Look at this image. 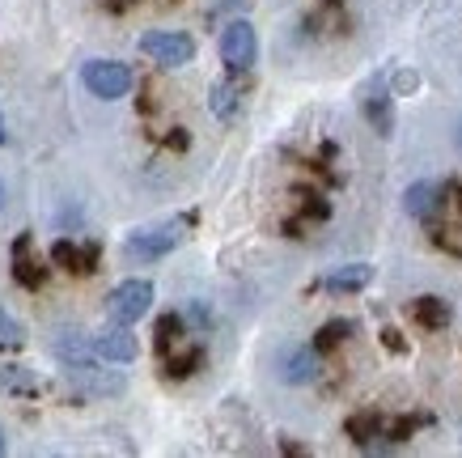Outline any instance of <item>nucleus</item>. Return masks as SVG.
I'll list each match as a JSON object with an SVG mask.
<instances>
[{
    "label": "nucleus",
    "mask_w": 462,
    "mask_h": 458,
    "mask_svg": "<svg viewBox=\"0 0 462 458\" xmlns=\"http://www.w3.org/2000/svg\"><path fill=\"white\" fill-rule=\"evenodd\" d=\"M153 310V285L149 280H124V285H115L111 297H106V314L115 322H141L144 314Z\"/></svg>",
    "instance_id": "nucleus-1"
},
{
    "label": "nucleus",
    "mask_w": 462,
    "mask_h": 458,
    "mask_svg": "<svg viewBox=\"0 0 462 458\" xmlns=\"http://www.w3.org/2000/svg\"><path fill=\"white\" fill-rule=\"evenodd\" d=\"M81 81H85V89H89L94 98L115 102V98H124L127 89H132V69L119 64V60H85Z\"/></svg>",
    "instance_id": "nucleus-2"
},
{
    "label": "nucleus",
    "mask_w": 462,
    "mask_h": 458,
    "mask_svg": "<svg viewBox=\"0 0 462 458\" xmlns=\"http://www.w3.org/2000/svg\"><path fill=\"white\" fill-rule=\"evenodd\" d=\"M141 51L149 60H157V64H166V69H182L196 56V42L187 39L182 30H149V34H141Z\"/></svg>",
    "instance_id": "nucleus-3"
},
{
    "label": "nucleus",
    "mask_w": 462,
    "mask_h": 458,
    "mask_svg": "<svg viewBox=\"0 0 462 458\" xmlns=\"http://www.w3.org/2000/svg\"><path fill=\"white\" fill-rule=\"evenodd\" d=\"M221 60L229 64V72H246L259 60V34H254L251 22H229L221 30Z\"/></svg>",
    "instance_id": "nucleus-4"
},
{
    "label": "nucleus",
    "mask_w": 462,
    "mask_h": 458,
    "mask_svg": "<svg viewBox=\"0 0 462 458\" xmlns=\"http://www.w3.org/2000/svg\"><path fill=\"white\" fill-rule=\"evenodd\" d=\"M182 242V221H166V225H153V229H141V234L127 238V259H141V264H149V259H162V255H170V250Z\"/></svg>",
    "instance_id": "nucleus-5"
},
{
    "label": "nucleus",
    "mask_w": 462,
    "mask_h": 458,
    "mask_svg": "<svg viewBox=\"0 0 462 458\" xmlns=\"http://www.w3.org/2000/svg\"><path fill=\"white\" fill-rule=\"evenodd\" d=\"M64 378H69L77 390L85 395H124V374H115V369H98V365L81 357V361H64Z\"/></svg>",
    "instance_id": "nucleus-6"
},
{
    "label": "nucleus",
    "mask_w": 462,
    "mask_h": 458,
    "mask_svg": "<svg viewBox=\"0 0 462 458\" xmlns=\"http://www.w3.org/2000/svg\"><path fill=\"white\" fill-rule=\"evenodd\" d=\"M94 357H102V361H132L136 352H141V344H136V335L127 332V322H115V327H102L94 340Z\"/></svg>",
    "instance_id": "nucleus-7"
},
{
    "label": "nucleus",
    "mask_w": 462,
    "mask_h": 458,
    "mask_svg": "<svg viewBox=\"0 0 462 458\" xmlns=\"http://www.w3.org/2000/svg\"><path fill=\"white\" fill-rule=\"evenodd\" d=\"M319 348H284L281 352V378L284 382H293V387H301V382H314L319 378Z\"/></svg>",
    "instance_id": "nucleus-8"
},
{
    "label": "nucleus",
    "mask_w": 462,
    "mask_h": 458,
    "mask_svg": "<svg viewBox=\"0 0 462 458\" xmlns=\"http://www.w3.org/2000/svg\"><path fill=\"white\" fill-rule=\"evenodd\" d=\"M51 259H56L64 272L89 276V272L98 267V247H77V242H69V238H60L56 247H51Z\"/></svg>",
    "instance_id": "nucleus-9"
},
{
    "label": "nucleus",
    "mask_w": 462,
    "mask_h": 458,
    "mask_svg": "<svg viewBox=\"0 0 462 458\" xmlns=\"http://www.w3.org/2000/svg\"><path fill=\"white\" fill-rule=\"evenodd\" d=\"M403 209L407 217H420V221L437 217L441 212V182H411L403 195Z\"/></svg>",
    "instance_id": "nucleus-10"
},
{
    "label": "nucleus",
    "mask_w": 462,
    "mask_h": 458,
    "mask_svg": "<svg viewBox=\"0 0 462 458\" xmlns=\"http://www.w3.org/2000/svg\"><path fill=\"white\" fill-rule=\"evenodd\" d=\"M361 107H365V119L378 127L382 136L391 132V124H394V115H391V94H386V85L382 81H374L369 89H365V98H361Z\"/></svg>",
    "instance_id": "nucleus-11"
},
{
    "label": "nucleus",
    "mask_w": 462,
    "mask_h": 458,
    "mask_svg": "<svg viewBox=\"0 0 462 458\" xmlns=\"http://www.w3.org/2000/svg\"><path fill=\"white\" fill-rule=\"evenodd\" d=\"M14 280L22 289H39L42 285V267H39V259L30 255V234H22L14 242Z\"/></svg>",
    "instance_id": "nucleus-12"
},
{
    "label": "nucleus",
    "mask_w": 462,
    "mask_h": 458,
    "mask_svg": "<svg viewBox=\"0 0 462 458\" xmlns=\"http://www.w3.org/2000/svg\"><path fill=\"white\" fill-rule=\"evenodd\" d=\"M374 280V267L369 264H344V267H336L331 276L322 280V289H331V293H356V289H365Z\"/></svg>",
    "instance_id": "nucleus-13"
},
{
    "label": "nucleus",
    "mask_w": 462,
    "mask_h": 458,
    "mask_svg": "<svg viewBox=\"0 0 462 458\" xmlns=\"http://www.w3.org/2000/svg\"><path fill=\"white\" fill-rule=\"evenodd\" d=\"M411 319L420 322L424 332H441V327H449V302H441V297H416L411 302Z\"/></svg>",
    "instance_id": "nucleus-14"
},
{
    "label": "nucleus",
    "mask_w": 462,
    "mask_h": 458,
    "mask_svg": "<svg viewBox=\"0 0 462 458\" xmlns=\"http://www.w3.org/2000/svg\"><path fill=\"white\" fill-rule=\"evenodd\" d=\"M242 107V94H238V85L234 81H217L212 85V94H208V111L217 115V119H234Z\"/></svg>",
    "instance_id": "nucleus-15"
},
{
    "label": "nucleus",
    "mask_w": 462,
    "mask_h": 458,
    "mask_svg": "<svg viewBox=\"0 0 462 458\" xmlns=\"http://www.w3.org/2000/svg\"><path fill=\"white\" fill-rule=\"evenodd\" d=\"M382 433H386V420H382L378 412H361V416L348 420V437L361 445H369L374 437H382Z\"/></svg>",
    "instance_id": "nucleus-16"
},
{
    "label": "nucleus",
    "mask_w": 462,
    "mask_h": 458,
    "mask_svg": "<svg viewBox=\"0 0 462 458\" xmlns=\"http://www.w3.org/2000/svg\"><path fill=\"white\" fill-rule=\"evenodd\" d=\"M352 332H356V322H348V319H331L327 327H319V335H314V348H319V352H331V348H339Z\"/></svg>",
    "instance_id": "nucleus-17"
},
{
    "label": "nucleus",
    "mask_w": 462,
    "mask_h": 458,
    "mask_svg": "<svg viewBox=\"0 0 462 458\" xmlns=\"http://www.w3.org/2000/svg\"><path fill=\"white\" fill-rule=\"evenodd\" d=\"M204 361V348H179L174 357L166 361V369H170V378H187V374H196V365Z\"/></svg>",
    "instance_id": "nucleus-18"
},
{
    "label": "nucleus",
    "mask_w": 462,
    "mask_h": 458,
    "mask_svg": "<svg viewBox=\"0 0 462 458\" xmlns=\"http://www.w3.org/2000/svg\"><path fill=\"white\" fill-rule=\"evenodd\" d=\"M22 344H26V327H22L14 314L0 310V348H22Z\"/></svg>",
    "instance_id": "nucleus-19"
},
{
    "label": "nucleus",
    "mask_w": 462,
    "mask_h": 458,
    "mask_svg": "<svg viewBox=\"0 0 462 458\" xmlns=\"http://www.w3.org/2000/svg\"><path fill=\"white\" fill-rule=\"evenodd\" d=\"M179 335H182L179 314H162V319H157V348H162V352H170V344H179Z\"/></svg>",
    "instance_id": "nucleus-20"
},
{
    "label": "nucleus",
    "mask_w": 462,
    "mask_h": 458,
    "mask_svg": "<svg viewBox=\"0 0 462 458\" xmlns=\"http://www.w3.org/2000/svg\"><path fill=\"white\" fill-rule=\"evenodd\" d=\"M254 0H217V9H212V17H225V14H246Z\"/></svg>",
    "instance_id": "nucleus-21"
},
{
    "label": "nucleus",
    "mask_w": 462,
    "mask_h": 458,
    "mask_svg": "<svg viewBox=\"0 0 462 458\" xmlns=\"http://www.w3.org/2000/svg\"><path fill=\"white\" fill-rule=\"evenodd\" d=\"M382 344L391 348V352H403V340H399V332H382Z\"/></svg>",
    "instance_id": "nucleus-22"
},
{
    "label": "nucleus",
    "mask_w": 462,
    "mask_h": 458,
    "mask_svg": "<svg viewBox=\"0 0 462 458\" xmlns=\"http://www.w3.org/2000/svg\"><path fill=\"white\" fill-rule=\"evenodd\" d=\"M5 140H9V132H5V119H0V145H5Z\"/></svg>",
    "instance_id": "nucleus-23"
},
{
    "label": "nucleus",
    "mask_w": 462,
    "mask_h": 458,
    "mask_svg": "<svg viewBox=\"0 0 462 458\" xmlns=\"http://www.w3.org/2000/svg\"><path fill=\"white\" fill-rule=\"evenodd\" d=\"M0 212H5V182H0Z\"/></svg>",
    "instance_id": "nucleus-24"
},
{
    "label": "nucleus",
    "mask_w": 462,
    "mask_h": 458,
    "mask_svg": "<svg viewBox=\"0 0 462 458\" xmlns=\"http://www.w3.org/2000/svg\"><path fill=\"white\" fill-rule=\"evenodd\" d=\"M0 454H5V437H0Z\"/></svg>",
    "instance_id": "nucleus-25"
},
{
    "label": "nucleus",
    "mask_w": 462,
    "mask_h": 458,
    "mask_svg": "<svg viewBox=\"0 0 462 458\" xmlns=\"http://www.w3.org/2000/svg\"><path fill=\"white\" fill-rule=\"evenodd\" d=\"M458 145H462V136H458Z\"/></svg>",
    "instance_id": "nucleus-26"
}]
</instances>
